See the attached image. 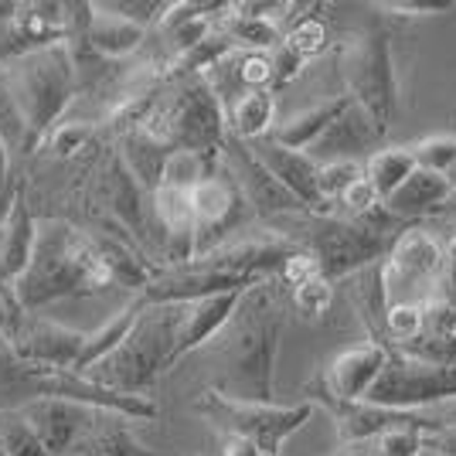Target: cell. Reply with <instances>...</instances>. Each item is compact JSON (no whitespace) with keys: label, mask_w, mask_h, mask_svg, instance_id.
Wrapping results in <instances>:
<instances>
[{"label":"cell","mask_w":456,"mask_h":456,"mask_svg":"<svg viewBox=\"0 0 456 456\" xmlns=\"http://www.w3.org/2000/svg\"><path fill=\"white\" fill-rule=\"evenodd\" d=\"M286 330L280 280H259L242 289L228 323L201 351H208L218 375L215 392L239 402H276V362Z\"/></svg>","instance_id":"6da1fadb"},{"label":"cell","mask_w":456,"mask_h":456,"mask_svg":"<svg viewBox=\"0 0 456 456\" xmlns=\"http://www.w3.org/2000/svg\"><path fill=\"white\" fill-rule=\"evenodd\" d=\"M110 286L113 276L102 263L93 228L69 218H38L31 259L11 283V293L20 314H45L58 300L99 297Z\"/></svg>","instance_id":"7a4b0ae2"},{"label":"cell","mask_w":456,"mask_h":456,"mask_svg":"<svg viewBox=\"0 0 456 456\" xmlns=\"http://www.w3.org/2000/svg\"><path fill=\"white\" fill-rule=\"evenodd\" d=\"M0 82L24 123V140H20L18 153L24 160H31L41 140L65 119L69 106L78 99L72 55L65 45L38 48L31 55H20L0 65Z\"/></svg>","instance_id":"3957f363"},{"label":"cell","mask_w":456,"mask_h":456,"mask_svg":"<svg viewBox=\"0 0 456 456\" xmlns=\"http://www.w3.org/2000/svg\"><path fill=\"white\" fill-rule=\"evenodd\" d=\"M181 310H184V304L140 306L126 338L116 344L102 362L93 364L82 379L95 381L110 392H119V395H151L157 379L164 371H171Z\"/></svg>","instance_id":"277c9868"},{"label":"cell","mask_w":456,"mask_h":456,"mask_svg":"<svg viewBox=\"0 0 456 456\" xmlns=\"http://www.w3.org/2000/svg\"><path fill=\"white\" fill-rule=\"evenodd\" d=\"M136 130L153 136L171 153L218 157L228 134L225 106L205 76H171L164 78L153 110Z\"/></svg>","instance_id":"5b68a950"},{"label":"cell","mask_w":456,"mask_h":456,"mask_svg":"<svg viewBox=\"0 0 456 456\" xmlns=\"http://www.w3.org/2000/svg\"><path fill=\"white\" fill-rule=\"evenodd\" d=\"M280 235L293 239L297 246H304L327 283H344L351 276H358L364 269L379 266L388 256L392 239L381 235L375 228L341 218L338 211L330 215H293V218H280L269 222Z\"/></svg>","instance_id":"8992f818"},{"label":"cell","mask_w":456,"mask_h":456,"mask_svg":"<svg viewBox=\"0 0 456 456\" xmlns=\"http://www.w3.org/2000/svg\"><path fill=\"white\" fill-rule=\"evenodd\" d=\"M344 95H351L364 113L375 119L381 134L392 130L399 106V78L392 58V35L381 28L351 31L341 45Z\"/></svg>","instance_id":"52a82bcc"},{"label":"cell","mask_w":456,"mask_h":456,"mask_svg":"<svg viewBox=\"0 0 456 456\" xmlns=\"http://www.w3.org/2000/svg\"><path fill=\"white\" fill-rule=\"evenodd\" d=\"M194 412L205 416L225 436L248 439L263 456H280L286 439L300 433L310 416H314V402H293V405H280V402H239L228 399L215 388H205L194 399Z\"/></svg>","instance_id":"ba28073f"},{"label":"cell","mask_w":456,"mask_h":456,"mask_svg":"<svg viewBox=\"0 0 456 456\" xmlns=\"http://www.w3.org/2000/svg\"><path fill=\"white\" fill-rule=\"evenodd\" d=\"M446 259V242L429 228L409 225L392 239L388 256L381 259V289L385 304H422L436 293L439 273Z\"/></svg>","instance_id":"9c48e42d"},{"label":"cell","mask_w":456,"mask_h":456,"mask_svg":"<svg viewBox=\"0 0 456 456\" xmlns=\"http://www.w3.org/2000/svg\"><path fill=\"white\" fill-rule=\"evenodd\" d=\"M456 399V364H422L388 354L364 402L381 409H426Z\"/></svg>","instance_id":"30bf717a"},{"label":"cell","mask_w":456,"mask_h":456,"mask_svg":"<svg viewBox=\"0 0 456 456\" xmlns=\"http://www.w3.org/2000/svg\"><path fill=\"white\" fill-rule=\"evenodd\" d=\"M191 211H194V256H205L215 246H222L235 232H242L252 218L246 198L232 184L222 164H218V171L191 188Z\"/></svg>","instance_id":"8fae6325"},{"label":"cell","mask_w":456,"mask_h":456,"mask_svg":"<svg viewBox=\"0 0 456 456\" xmlns=\"http://www.w3.org/2000/svg\"><path fill=\"white\" fill-rule=\"evenodd\" d=\"M222 167L228 171V177H232V184L239 188V194L246 198L252 218H259L263 225L280 222V218H293V215H310V211L263 167V160L248 151V143L235 140L232 134H225V143H222Z\"/></svg>","instance_id":"7c38bea8"},{"label":"cell","mask_w":456,"mask_h":456,"mask_svg":"<svg viewBox=\"0 0 456 456\" xmlns=\"http://www.w3.org/2000/svg\"><path fill=\"white\" fill-rule=\"evenodd\" d=\"M86 341H89V330L65 327L45 314H24L11 334V347L20 362L55 368V371H72L86 351Z\"/></svg>","instance_id":"4fadbf2b"},{"label":"cell","mask_w":456,"mask_h":456,"mask_svg":"<svg viewBox=\"0 0 456 456\" xmlns=\"http://www.w3.org/2000/svg\"><path fill=\"white\" fill-rule=\"evenodd\" d=\"M385 362H388V351L381 344H351V347L338 351L330 362L323 364V371L314 379V385L341 402H364L371 385L379 381Z\"/></svg>","instance_id":"5bb4252c"},{"label":"cell","mask_w":456,"mask_h":456,"mask_svg":"<svg viewBox=\"0 0 456 456\" xmlns=\"http://www.w3.org/2000/svg\"><path fill=\"white\" fill-rule=\"evenodd\" d=\"M248 151L256 153L280 184H283L310 215H330V205H323L321 191H317V160L304 151H286L280 143H273L269 136L263 140H252Z\"/></svg>","instance_id":"9a60e30c"},{"label":"cell","mask_w":456,"mask_h":456,"mask_svg":"<svg viewBox=\"0 0 456 456\" xmlns=\"http://www.w3.org/2000/svg\"><path fill=\"white\" fill-rule=\"evenodd\" d=\"M385 136L379 126H375V119L364 113L362 106L351 99V106L344 110L321 136H317V143L310 147V157L317 160V164H330V160H354V157H371L375 151L385 147Z\"/></svg>","instance_id":"2e32d148"},{"label":"cell","mask_w":456,"mask_h":456,"mask_svg":"<svg viewBox=\"0 0 456 456\" xmlns=\"http://www.w3.org/2000/svg\"><path fill=\"white\" fill-rule=\"evenodd\" d=\"M18 412L31 426V433L38 436L45 453L69 456L72 443H76V436L82 433V426H86L89 405H76V402H65V399H38V402H28Z\"/></svg>","instance_id":"e0dca14e"},{"label":"cell","mask_w":456,"mask_h":456,"mask_svg":"<svg viewBox=\"0 0 456 456\" xmlns=\"http://www.w3.org/2000/svg\"><path fill=\"white\" fill-rule=\"evenodd\" d=\"M130 422L134 419L119 416V412L89 409L86 426L72 443L69 456H157L147 443H140Z\"/></svg>","instance_id":"ac0fdd59"},{"label":"cell","mask_w":456,"mask_h":456,"mask_svg":"<svg viewBox=\"0 0 456 456\" xmlns=\"http://www.w3.org/2000/svg\"><path fill=\"white\" fill-rule=\"evenodd\" d=\"M239 297H242V289H235V293H215V297H201V300L184 304V310H181V327H177V341H174L171 368L181 364L194 351H201L225 327L235 304H239Z\"/></svg>","instance_id":"d6986e66"},{"label":"cell","mask_w":456,"mask_h":456,"mask_svg":"<svg viewBox=\"0 0 456 456\" xmlns=\"http://www.w3.org/2000/svg\"><path fill=\"white\" fill-rule=\"evenodd\" d=\"M450 194H453V191H450V181H446L443 174L416 167L381 205H385V211H388L395 222L412 225L416 218H426V215H433V211L443 208V205L450 201Z\"/></svg>","instance_id":"ffe728a7"},{"label":"cell","mask_w":456,"mask_h":456,"mask_svg":"<svg viewBox=\"0 0 456 456\" xmlns=\"http://www.w3.org/2000/svg\"><path fill=\"white\" fill-rule=\"evenodd\" d=\"M35 232H38V215L31 211V201H28V174H24V188L0 228V283L11 286L24 273L31 248H35Z\"/></svg>","instance_id":"44dd1931"},{"label":"cell","mask_w":456,"mask_h":456,"mask_svg":"<svg viewBox=\"0 0 456 456\" xmlns=\"http://www.w3.org/2000/svg\"><path fill=\"white\" fill-rule=\"evenodd\" d=\"M151 38V31L136 28L119 14H110L102 4H93V14L86 24V45L106 61H130L143 52V45Z\"/></svg>","instance_id":"7402d4cb"},{"label":"cell","mask_w":456,"mask_h":456,"mask_svg":"<svg viewBox=\"0 0 456 456\" xmlns=\"http://www.w3.org/2000/svg\"><path fill=\"white\" fill-rule=\"evenodd\" d=\"M347 106H351V95H330V99H323V102L310 106V110H304V113H297V116H289V119H283V123H276L273 134H269V140L280 143V147H286V151L306 153L314 143H317V136H321L323 130L347 110Z\"/></svg>","instance_id":"603a6c76"},{"label":"cell","mask_w":456,"mask_h":456,"mask_svg":"<svg viewBox=\"0 0 456 456\" xmlns=\"http://www.w3.org/2000/svg\"><path fill=\"white\" fill-rule=\"evenodd\" d=\"M225 123L228 134L235 136V140H242V143L269 136L273 126H276V93L259 89V93L239 95L225 110Z\"/></svg>","instance_id":"cb8c5ba5"},{"label":"cell","mask_w":456,"mask_h":456,"mask_svg":"<svg viewBox=\"0 0 456 456\" xmlns=\"http://www.w3.org/2000/svg\"><path fill=\"white\" fill-rule=\"evenodd\" d=\"M412 171H416L412 147H381V151H375L364 160V177L375 184V191L381 194V201L399 188Z\"/></svg>","instance_id":"d4e9b609"},{"label":"cell","mask_w":456,"mask_h":456,"mask_svg":"<svg viewBox=\"0 0 456 456\" xmlns=\"http://www.w3.org/2000/svg\"><path fill=\"white\" fill-rule=\"evenodd\" d=\"M283 45L304 61H314L330 48V28H327V20L314 18V14H289V28H283Z\"/></svg>","instance_id":"484cf974"},{"label":"cell","mask_w":456,"mask_h":456,"mask_svg":"<svg viewBox=\"0 0 456 456\" xmlns=\"http://www.w3.org/2000/svg\"><path fill=\"white\" fill-rule=\"evenodd\" d=\"M422 334V304H392L385 310V347L388 354Z\"/></svg>","instance_id":"4316f807"},{"label":"cell","mask_w":456,"mask_h":456,"mask_svg":"<svg viewBox=\"0 0 456 456\" xmlns=\"http://www.w3.org/2000/svg\"><path fill=\"white\" fill-rule=\"evenodd\" d=\"M0 450L4 456H48L20 412H0Z\"/></svg>","instance_id":"83f0119b"},{"label":"cell","mask_w":456,"mask_h":456,"mask_svg":"<svg viewBox=\"0 0 456 456\" xmlns=\"http://www.w3.org/2000/svg\"><path fill=\"white\" fill-rule=\"evenodd\" d=\"M334 297H338L334 283H327L323 276H314V280L289 289V304H293L297 314H304L306 321H321L323 314L334 306Z\"/></svg>","instance_id":"f1b7e54d"},{"label":"cell","mask_w":456,"mask_h":456,"mask_svg":"<svg viewBox=\"0 0 456 456\" xmlns=\"http://www.w3.org/2000/svg\"><path fill=\"white\" fill-rule=\"evenodd\" d=\"M412 157H416V167L446 177V174L456 167V136L453 134L426 136L422 143L412 147Z\"/></svg>","instance_id":"f546056e"},{"label":"cell","mask_w":456,"mask_h":456,"mask_svg":"<svg viewBox=\"0 0 456 456\" xmlns=\"http://www.w3.org/2000/svg\"><path fill=\"white\" fill-rule=\"evenodd\" d=\"M364 167L358 160H330V164H317V191H321L323 205L334 208V201L344 194L351 181H358Z\"/></svg>","instance_id":"4dcf8cb0"},{"label":"cell","mask_w":456,"mask_h":456,"mask_svg":"<svg viewBox=\"0 0 456 456\" xmlns=\"http://www.w3.org/2000/svg\"><path fill=\"white\" fill-rule=\"evenodd\" d=\"M110 14H119L123 20H130L136 28H143V31H153L160 18L167 14V7H171V0H99Z\"/></svg>","instance_id":"1f68e13d"},{"label":"cell","mask_w":456,"mask_h":456,"mask_svg":"<svg viewBox=\"0 0 456 456\" xmlns=\"http://www.w3.org/2000/svg\"><path fill=\"white\" fill-rule=\"evenodd\" d=\"M235 78L242 93H273V58L269 52H235Z\"/></svg>","instance_id":"d6a6232c"},{"label":"cell","mask_w":456,"mask_h":456,"mask_svg":"<svg viewBox=\"0 0 456 456\" xmlns=\"http://www.w3.org/2000/svg\"><path fill=\"white\" fill-rule=\"evenodd\" d=\"M368 456H422V433L419 429H388L381 436L362 443Z\"/></svg>","instance_id":"836d02e7"},{"label":"cell","mask_w":456,"mask_h":456,"mask_svg":"<svg viewBox=\"0 0 456 456\" xmlns=\"http://www.w3.org/2000/svg\"><path fill=\"white\" fill-rule=\"evenodd\" d=\"M375 11H381L385 18H446V14H453L456 4L450 0H379V4H371Z\"/></svg>","instance_id":"e575fe53"},{"label":"cell","mask_w":456,"mask_h":456,"mask_svg":"<svg viewBox=\"0 0 456 456\" xmlns=\"http://www.w3.org/2000/svg\"><path fill=\"white\" fill-rule=\"evenodd\" d=\"M338 201H341V218H364V215H371V211L381 205V194L362 174L358 181H351V184L344 188V194Z\"/></svg>","instance_id":"d590c367"},{"label":"cell","mask_w":456,"mask_h":456,"mask_svg":"<svg viewBox=\"0 0 456 456\" xmlns=\"http://www.w3.org/2000/svg\"><path fill=\"white\" fill-rule=\"evenodd\" d=\"M314 276H321V273H317V263H314V256H310L306 248H300V252H293V256L286 259L276 280L293 289V286L306 283V280H314Z\"/></svg>","instance_id":"8d00e7d4"},{"label":"cell","mask_w":456,"mask_h":456,"mask_svg":"<svg viewBox=\"0 0 456 456\" xmlns=\"http://www.w3.org/2000/svg\"><path fill=\"white\" fill-rule=\"evenodd\" d=\"M269 58H273V89H276V86H286V82H293V78L306 69L304 58L297 55V52H289L286 45H280L276 52H269Z\"/></svg>","instance_id":"74e56055"},{"label":"cell","mask_w":456,"mask_h":456,"mask_svg":"<svg viewBox=\"0 0 456 456\" xmlns=\"http://www.w3.org/2000/svg\"><path fill=\"white\" fill-rule=\"evenodd\" d=\"M20 317H24V314H20L18 300H14V293H11V286L0 283V338L11 341V334H14V327H18Z\"/></svg>","instance_id":"f35d334b"},{"label":"cell","mask_w":456,"mask_h":456,"mask_svg":"<svg viewBox=\"0 0 456 456\" xmlns=\"http://www.w3.org/2000/svg\"><path fill=\"white\" fill-rule=\"evenodd\" d=\"M422 450L433 456H456V426L422 433Z\"/></svg>","instance_id":"ab89813d"},{"label":"cell","mask_w":456,"mask_h":456,"mask_svg":"<svg viewBox=\"0 0 456 456\" xmlns=\"http://www.w3.org/2000/svg\"><path fill=\"white\" fill-rule=\"evenodd\" d=\"M419 412H426V416H429V422H433L436 429H450V426H456V399L436 402V405H426V409H419Z\"/></svg>","instance_id":"60d3db41"},{"label":"cell","mask_w":456,"mask_h":456,"mask_svg":"<svg viewBox=\"0 0 456 456\" xmlns=\"http://www.w3.org/2000/svg\"><path fill=\"white\" fill-rule=\"evenodd\" d=\"M218 456H263L248 439L242 436H225L222 433V450H218Z\"/></svg>","instance_id":"b9f144b4"},{"label":"cell","mask_w":456,"mask_h":456,"mask_svg":"<svg viewBox=\"0 0 456 456\" xmlns=\"http://www.w3.org/2000/svg\"><path fill=\"white\" fill-rule=\"evenodd\" d=\"M14 174H18V171H14V164H11V147H7V140L0 136V188H4V184H7Z\"/></svg>","instance_id":"7bdbcfd3"},{"label":"cell","mask_w":456,"mask_h":456,"mask_svg":"<svg viewBox=\"0 0 456 456\" xmlns=\"http://www.w3.org/2000/svg\"><path fill=\"white\" fill-rule=\"evenodd\" d=\"M344 456H368V453H364V446H344Z\"/></svg>","instance_id":"ee69618b"},{"label":"cell","mask_w":456,"mask_h":456,"mask_svg":"<svg viewBox=\"0 0 456 456\" xmlns=\"http://www.w3.org/2000/svg\"><path fill=\"white\" fill-rule=\"evenodd\" d=\"M446 181H450V191H456V167L450 174H446Z\"/></svg>","instance_id":"f6af8a7d"},{"label":"cell","mask_w":456,"mask_h":456,"mask_svg":"<svg viewBox=\"0 0 456 456\" xmlns=\"http://www.w3.org/2000/svg\"><path fill=\"white\" fill-rule=\"evenodd\" d=\"M422 456H433V453H422Z\"/></svg>","instance_id":"bcb514c9"}]
</instances>
